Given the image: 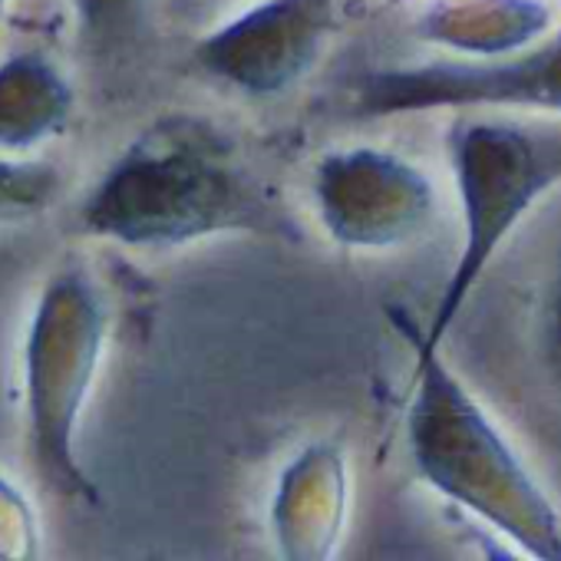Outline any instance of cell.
I'll list each match as a JSON object with an SVG mask.
<instances>
[{"instance_id":"6da1fadb","label":"cell","mask_w":561,"mask_h":561,"mask_svg":"<svg viewBox=\"0 0 561 561\" xmlns=\"http://www.w3.org/2000/svg\"><path fill=\"white\" fill-rule=\"evenodd\" d=\"M80 225L129 248H175L274 221L238 146L205 119L172 116L119 152L80 205Z\"/></svg>"},{"instance_id":"7a4b0ae2","label":"cell","mask_w":561,"mask_h":561,"mask_svg":"<svg viewBox=\"0 0 561 561\" xmlns=\"http://www.w3.org/2000/svg\"><path fill=\"white\" fill-rule=\"evenodd\" d=\"M400 334L416 360L407 443L420 479L505 535L522 554L561 561V512L525 459L443 360V351L426 347L410 321L400 324Z\"/></svg>"},{"instance_id":"3957f363","label":"cell","mask_w":561,"mask_h":561,"mask_svg":"<svg viewBox=\"0 0 561 561\" xmlns=\"http://www.w3.org/2000/svg\"><path fill=\"white\" fill-rule=\"evenodd\" d=\"M456 172L462 244L439 291L430 324L416 337L443 351L469 295L522 218L561 185V129H531L518 119L479 116L462 110L446 136Z\"/></svg>"},{"instance_id":"277c9868","label":"cell","mask_w":561,"mask_h":561,"mask_svg":"<svg viewBox=\"0 0 561 561\" xmlns=\"http://www.w3.org/2000/svg\"><path fill=\"white\" fill-rule=\"evenodd\" d=\"M106 341V308L80 267L57 271L37 301L24 347L27 446L37 476L67 502H100L77 459V426Z\"/></svg>"},{"instance_id":"5b68a950","label":"cell","mask_w":561,"mask_h":561,"mask_svg":"<svg viewBox=\"0 0 561 561\" xmlns=\"http://www.w3.org/2000/svg\"><path fill=\"white\" fill-rule=\"evenodd\" d=\"M439 110H528L561 116V31L505 60H423L374 67L351 87L347 113L360 119Z\"/></svg>"},{"instance_id":"8992f818","label":"cell","mask_w":561,"mask_h":561,"mask_svg":"<svg viewBox=\"0 0 561 561\" xmlns=\"http://www.w3.org/2000/svg\"><path fill=\"white\" fill-rule=\"evenodd\" d=\"M311 195L328 238L351 251H393L420 241L436 221V185L410 159L351 146L324 152Z\"/></svg>"},{"instance_id":"52a82bcc","label":"cell","mask_w":561,"mask_h":561,"mask_svg":"<svg viewBox=\"0 0 561 561\" xmlns=\"http://www.w3.org/2000/svg\"><path fill=\"white\" fill-rule=\"evenodd\" d=\"M337 31L334 0H261L195 44V64L244 96L295 90Z\"/></svg>"},{"instance_id":"ba28073f","label":"cell","mask_w":561,"mask_h":561,"mask_svg":"<svg viewBox=\"0 0 561 561\" xmlns=\"http://www.w3.org/2000/svg\"><path fill=\"white\" fill-rule=\"evenodd\" d=\"M347 459L334 443H308L280 469L271 495V535L280 558L324 561L347 518Z\"/></svg>"},{"instance_id":"9c48e42d","label":"cell","mask_w":561,"mask_h":561,"mask_svg":"<svg viewBox=\"0 0 561 561\" xmlns=\"http://www.w3.org/2000/svg\"><path fill=\"white\" fill-rule=\"evenodd\" d=\"M551 21L545 0H439L420 18L416 34L459 60H505L538 44Z\"/></svg>"},{"instance_id":"30bf717a","label":"cell","mask_w":561,"mask_h":561,"mask_svg":"<svg viewBox=\"0 0 561 561\" xmlns=\"http://www.w3.org/2000/svg\"><path fill=\"white\" fill-rule=\"evenodd\" d=\"M73 113V87L44 54L0 64V149L27 152L60 136Z\"/></svg>"},{"instance_id":"8fae6325","label":"cell","mask_w":561,"mask_h":561,"mask_svg":"<svg viewBox=\"0 0 561 561\" xmlns=\"http://www.w3.org/2000/svg\"><path fill=\"white\" fill-rule=\"evenodd\" d=\"M60 192L57 165L44 159L0 156V225L24 221L54 205Z\"/></svg>"},{"instance_id":"7c38bea8","label":"cell","mask_w":561,"mask_h":561,"mask_svg":"<svg viewBox=\"0 0 561 561\" xmlns=\"http://www.w3.org/2000/svg\"><path fill=\"white\" fill-rule=\"evenodd\" d=\"M73 11L90 44H110L136 27L142 0H73Z\"/></svg>"},{"instance_id":"4fadbf2b","label":"cell","mask_w":561,"mask_h":561,"mask_svg":"<svg viewBox=\"0 0 561 561\" xmlns=\"http://www.w3.org/2000/svg\"><path fill=\"white\" fill-rule=\"evenodd\" d=\"M554 344L561 347V288L554 295Z\"/></svg>"},{"instance_id":"5bb4252c","label":"cell","mask_w":561,"mask_h":561,"mask_svg":"<svg viewBox=\"0 0 561 561\" xmlns=\"http://www.w3.org/2000/svg\"><path fill=\"white\" fill-rule=\"evenodd\" d=\"M8 4H11V0H0V18H4V11H8Z\"/></svg>"}]
</instances>
